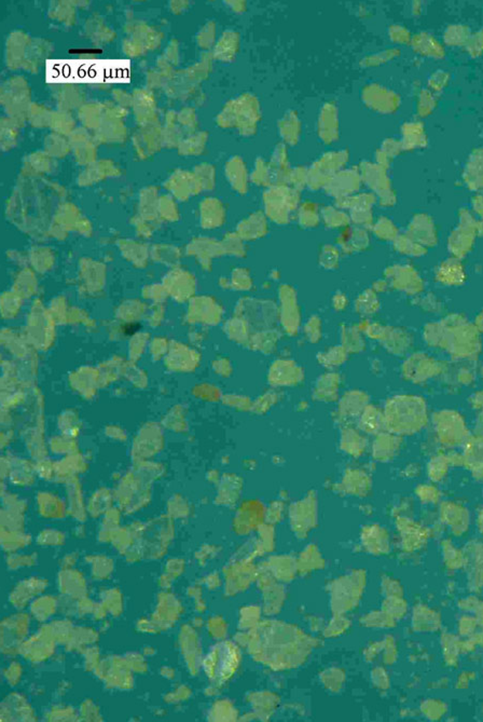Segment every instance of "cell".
Returning <instances> with one entry per match:
<instances>
[{
	"mask_svg": "<svg viewBox=\"0 0 483 722\" xmlns=\"http://www.w3.org/2000/svg\"><path fill=\"white\" fill-rule=\"evenodd\" d=\"M358 427L362 432L368 434H378L381 430L385 428L384 416H382L377 410H364L360 414Z\"/></svg>",
	"mask_w": 483,
	"mask_h": 722,
	"instance_id": "44dd1931",
	"label": "cell"
},
{
	"mask_svg": "<svg viewBox=\"0 0 483 722\" xmlns=\"http://www.w3.org/2000/svg\"><path fill=\"white\" fill-rule=\"evenodd\" d=\"M106 116V103H85L78 110V118L83 128L88 130L99 129Z\"/></svg>",
	"mask_w": 483,
	"mask_h": 722,
	"instance_id": "4fadbf2b",
	"label": "cell"
},
{
	"mask_svg": "<svg viewBox=\"0 0 483 722\" xmlns=\"http://www.w3.org/2000/svg\"><path fill=\"white\" fill-rule=\"evenodd\" d=\"M112 97H114L116 104L119 105L122 108L127 110L129 107L133 106V95L129 94V93L125 92L123 90H114V91H112Z\"/></svg>",
	"mask_w": 483,
	"mask_h": 722,
	"instance_id": "83f0119b",
	"label": "cell"
},
{
	"mask_svg": "<svg viewBox=\"0 0 483 722\" xmlns=\"http://www.w3.org/2000/svg\"><path fill=\"white\" fill-rule=\"evenodd\" d=\"M366 446H367L366 439L357 430L349 427L342 430L341 437H340V447L343 452L351 454L353 457H360V454L364 452Z\"/></svg>",
	"mask_w": 483,
	"mask_h": 722,
	"instance_id": "9a60e30c",
	"label": "cell"
},
{
	"mask_svg": "<svg viewBox=\"0 0 483 722\" xmlns=\"http://www.w3.org/2000/svg\"><path fill=\"white\" fill-rule=\"evenodd\" d=\"M162 59L174 66L178 62V45L176 40H172L169 45L166 47L165 52L161 55Z\"/></svg>",
	"mask_w": 483,
	"mask_h": 722,
	"instance_id": "f1b7e54d",
	"label": "cell"
},
{
	"mask_svg": "<svg viewBox=\"0 0 483 722\" xmlns=\"http://www.w3.org/2000/svg\"><path fill=\"white\" fill-rule=\"evenodd\" d=\"M183 131L177 121V114L173 110L166 112L165 123L163 127V144L166 147L179 146Z\"/></svg>",
	"mask_w": 483,
	"mask_h": 722,
	"instance_id": "d6986e66",
	"label": "cell"
},
{
	"mask_svg": "<svg viewBox=\"0 0 483 722\" xmlns=\"http://www.w3.org/2000/svg\"><path fill=\"white\" fill-rule=\"evenodd\" d=\"M0 103L7 117L23 127L28 120V110L32 105L28 80L22 76H13L6 80L0 88Z\"/></svg>",
	"mask_w": 483,
	"mask_h": 722,
	"instance_id": "6da1fadb",
	"label": "cell"
},
{
	"mask_svg": "<svg viewBox=\"0 0 483 722\" xmlns=\"http://www.w3.org/2000/svg\"><path fill=\"white\" fill-rule=\"evenodd\" d=\"M167 81H169L167 78L160 70H150L147 74V85H148V88H150V89L164 88Z\"/></svg>",
	"mask_w": 483,
	"mask_h": 722,
	"instance_id": "484cf974",
	"label": "cell"
},
{
	"mask_svg": "<svg viewBox=\"0 0 483 722\" xmlns=\"http://www.w3.org/2000/svg\"><path fill=\"white\" fill-rule=\"evenodd\" d=\"M310 324L312 325V328H318V326L315 320L311 321ZM310 338H312L313 341H316L320 338V328H312V334H311Z\"/></svg>",
	"mask_w": 483,
	"mask_h": 722,
	"instance_id": "4dcf8cb0",
	"label": "cell"
},
{
	"mask_svg": "<svg viewBox=\"0 0 483 722\" xmlns=\"http://www.w3.org/2000/svg\"><path fill=\"white\" fill-rule=\"evenodd\" d=\"M202 145H203V139H200V137H190V139L181 141L178 146L179 152L181 154L196 152Z\"/></svg>",
	"mask_w": 483,
	"mask_h": 722,
	"instance_id": "4316f807",
	"label": "cell"
},
{
	"mask_svg": "<svg viewBox=\"0 0 483 722\" xmlns=\"http://www.w3.org/2000/svg\"><path fill=\"white\" fill-rule=\"evenodd\" d=\"M20 124L9 117L0 120V146L3 152L12 148L18 143L20 135Z\"/></svg>",
	"mask_w": 483,
	"mask_h": 722,
	"instance_id": "ac0fdd59",
	"label": "cell"
},
{
	"mask_svg": "<svg viewBox=\"0 0 483 722\" xmlns=\"http://www.w3.org/2000/svg\"><path fill=\"white\" fill-rule=\"evenodd\" d=\"M49 17L66 26H72L76 22L74 1H51L49 6Z\"/></svg>",
	"mask_w": 483,
	"mask_h": 722,
	"instance_id": "e0dca14e",
	"label": "cell"
},
{
	"mask_svg": "<svg viewBox=\"0 0 483 722\" xmlns=\"http://www.w3.org/2000/svg\"><path fill=\"white\" fill-rule=\"evenodd\" d=\"M479 527H480V529L481 530H482L483 532V512L482 514H481L480 515V526Z\"/></svg>",
	"mask_w": 483,
	"mask_h": 722,
	"instance_id": "1f68e13d",
	"label": "cell"
},
{
	"mask_svg": "<svg viewBox=\"0 0 483 722\" xmlns=\"http://www.w3.org/2000/svg\"><path fill=\"white\" fill-rule=\"evenodd\" d=\"M43 146H45V152L49 154V156L55 157L65 156L72 149L70 139L63 137V135L57 134L54 132H52L51 134L47 135L45 142H43Z\"/></svg>",
	"mask_w": 483,
	"mask_h": 722,
	"instance_id": "7402d4cb",
	"label": "cell"
},
{
	"mask_svg": "<svg viewBox=\"0 0 483 722\" xmlns=\"http://www.w3.org/2000/svg\"><path fill=\"white\" fill-rule=\"evenodd\" d=\"M133 95V112L138 127L156 123L158 120L156 102L154 93L148 89H136Z\"/></svg>",
	"mask_w": 483,
	"mask_h": 722,
	"instance_id": "8992f818",
	"label": "cell"
},
{
	"mask_svg": "<svg viewBox=\"0 0 483 722\" xmlns=\"http://www.w3.org/2000/svg\"><path fill=\"white\" fill-rule=\"evenodd\" d=\"M302 378V372L291 361H278L271 368V385H293L299 383Z\"/></svg>",
	"mask_w": 483,
	"mask_h": 722,
	"instance_id": "8fae6325",
	"label": "cell"
},
{
	"mask_svg": "<svg viewBox=\"0 0 483 722\" xmlns=\"http://www.w3.org/2000/svg\"><path fill=\"white\" fill-rule=\"evenodd\" d=\"M54 97L60 110L70 112L79 110L85 103V95L80 88L74 85H61L54 90Z\"/></svg>",
	"mask_w": 483,
	"mask_h": 722,
	"instance_id": "7c38bea8",
	"label": "cell"
},
{
	"mask_svg": "<svg viewBox=\"0 0 483 722\" xmlns=\"http://www.w3.org/2000/svg\"><path fill=\"white\" fill-rule=\"evenodd\" d=\"M49 128L57 134L70 137L72 132L76 130V121L70 112L56 110V112H52L51 114Z\"/></svg>",
	"mask_w": 483,
	"mask_h": 722,
	"instance_id": "ffe728a7",
	"label": "cell"
},
{
	"mask_svg": "<svg viewBox=\"0 0 483 722\" xmlns=\"http://www.w3.org/2000/svg\"><path fill=\"white\" fill-rule=\"evenodd\" d=\"M30 39L32 38L23 30H14L8 36L5 59L9 70H15L22 68Z\"/></svg>",
	"mask_w": 483,
	"mask_h": 722,
	"instance_id": "ba28073f",
	"label": "cell"
},
{
	"mask_svg": "<svg viewBox=\"0 0 483 722\" xmlns=\"http://www.w3.org/2000/svg\"><path fill=\"white\" fill-rule=\"evenodd\" d=\"M240 653L238 647L230 641L213 645L203 661V668L212 683L221 685L232 677L238 670Z\"/></svg>",
	"mask_w": 483,
	"mask_h": 722,
	"instance_id": "7a4b0ae2",
	"label": "cell"
},
{
	"mask_svg": "<svg viewBox=\"0 0 483 722\" xmlns=\"http://www.w3.org/2000/svg\"><path fill=\"white\" fill-rule=\"evenodd\" d=\"M129 37L122 43L123 52L130 57H141L161 45V32L141 21H133L125 26Z\"/></svg>",
	"mask_w": 483,
	"mask_h": 722,
	"instance_id": "277c9868",
	"label": "cell"
},
{
	"mask_svg": "<svg viewBox=\"0 0 483 722\" xmlns=\"http://www.w3.org/2000/svg\"><path fill=\"white\" fill-rule=\"evenodd\" d=\"M177 121H178L181 128H185V129H190L192 127V124L194 122V114L192 110L186 108V110H181L179 114H177Z\"/></svg>",
	"mask_w": 483,
	"mask_h": 722,
	"instance_id": "f546056e",
	"label": "cell"
},
{
	"mask_svg": "<svg viewBox=\"0 0 483 722\" xmlns=\"http://www.w3.org/2000/svg\"><path fill=\"white\" fill-rule=\"evenodd\" d=\"M85 35L96 45L108 43L116 38V32L105 24L102 18L94 15L85 25Z\"/></svg>",
	"mask_w": 483,
	"mask_h": 722,
	"instance_id": "5bb4252c",
	"label": "cell"
},
{
	"mask_svg": "<svg viewBox=\"0 0 483 722\" xmlns=\"http://www.w3.org/2000/svg\"><path fill=\"white\" fill-rule=\"evenodd\" d=\"M53 52L52 43L43 38H32L28 45L22 68L30 72H37Z\"/></svg>",
	"mask_w": 483,
	"mask_h": 722,
	"instance_id": "30bf717a",
	"label": "cell"
},
{
	"mask_svg": "<svg viewBox=\"0 0 483 722\" xmlns=\"http://www.w3.org/2000/svg\"><path fill=\"white\" fill-rule=\"evenodd\" d=\"M425 425V412L418 405L395 402L387 406L384 414V425L391 434H413L419 432Z\"/></svg>",
	"mask_w": 483,
	"mask_h": 722,
	"instance_id": "3957f363",
	"label": "cell"
},
{
	"mask_svg": "<svg viewBox=\"0 0 483 722\" xmlns=\"http://www.w3.org/2000/svg\"><path fill=\"white\" fill-rule=\"evenodd\" d=\"M400 441L398 437L389 434H379L372 447L373 457L379 460H387L394 457L398 452Z\"/></svg>",
	"mask_w": 483,
	"mask_h": 722,
	"instance_id": "2e32d148",
	"label": "cell"
},
{
	"mask_svg": "<svg viewBox=\"0 0 483 722\" xmlns=\"http://www.w3.org/2000/svg\"><path fill=\"white\" fill-rule=\"evenodd\" d=\"M133 144L139 154L158 152L163 144V127L159 121L139 128L133 135Z\"/></svg>",
	"mask_w": 483,
	"mask_h": 722,
	"instance_id": "52a82bcc",
	"label": "cell"
},
{
	"mask_svg": "<svg viewBox=\"0 0 483 722\" xmlns=\"http://www.w3.org/2000/svg\"><path fill=\"white\" fill-rule=\"evenodd\" d=\"M338 385H339V377L336 374H329L324 376L318 381V389H316V399L320 401H333L337 397Z\"/></svg>",
	"mask_w": 483,
	"mask_h": 722,
	"instance_id": "603a6c76",
	"label": "cell"
},
{
	"mask_svg": "<svg viewBox=\"0 0 483 722\" xmlns=\"http://www.w3.org/2000/svg\"><path fill=\"white\" fill-rule=\"evenodd\" d=\"M127 110L114 103H106V116L94 131L97 144H121L127 137V130L123 119Z\"/></svg>",
	"mask_w": 483,
	"mask_h": 722,
	"instance_id": "5b68a950",
	"label": "cell"
},
{
	"mask_svg": "<svg viewBox=\"0 0 483 722\" xmlns=\"http://www.w3.org/2000/svg\"><path fill=\"white\" fill-rule=\"evenodd\" d=\"M70 139V146L77 160L81 162L92 161L96 157L97 142L94 135L85 128H76Z\"/></svg>",
	"mask_w": 483,
	"mask_h": 722,
	"instance_id": "9c48e42d",
	"label": "cell"
},
{
	"mask_svg": "<svg viewBox=\"0 0 483 722\" xmlns=\"http://www.w3.org/2000/svg\"><path fill=\"white\" fill-rule=\"evenodd\" d=\"M52 114V110H48L47 107L38 103H32L28 110V121L30 126L37 129L41 128H49L50 118Z\"/></svg>",
	"mask_w": 483,
	"mask_h": 722,
	"instance_id": "cb8c5ba5",
	"label": "cell"
},
{
	"mask_svg": "<svg viewBox=\"0 0 483 722\" xmlns=\"http://www.w3.org/2000/svg\"><path fill=\"white\" fill-rule=\"evenodd\" d=\"M345 360V350L343 348H333L331 350L328 352H325L322 354V359L320 360V363L325 366H336V365L341 364L343 361Z\"/></svg>",
	"mask_w": 483,
	"mask_h": 722,
	"instance_id": "d4e9b609",
	"label": "cell"
}]
</instances>
